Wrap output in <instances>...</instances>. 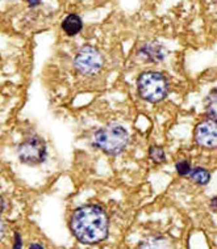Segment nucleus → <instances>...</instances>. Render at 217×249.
<instances>
[{
    "mask_svg": "<svg viewBox=\"0 0 217 249\" xmlns=\"http://www.w3.org/2000/svg\"><path fill=\"white\" fill-rule=\"evenodd\" d=\"M71 231L84 244H98L108 235V216L95 205L77 209L71 216Z\"/></svg>",
    "mask_w": 217,
    "mask_h": 249,
    "instance_id": "obj_1",
    "label": "nucleus"
},
{
    "mask_svg": "<svg viewBox=\"0 0 217 249\" xmlns=\"http://www.w3.org/2000/svg\"><path fill=\"white\" fill-rule=\"evenodd\" d=\"M128 144V131L122 126L109 124L94 135V146L108 155L120 154Z\"/></svg>",
    "mask_w": 217,
    "mask_h": 249,
    "instance_id": "obj_2",
    "label": "nucleus"
},
{
    "mask_svg": "<svg viewBox=\"0 0 217 249\" xmlns=\"http://www.w3.org/2000/svg\"><path fill=\"white\" fill-rule=\"evenodd\" d=\"M138 93L149 103H158L167 95V82L163 75L158 72H145L138 77L137 82Z\"/></svg>",
    "mask_w": 217,
    "mask_h": 249,
    "instance_id": "obj_3",
    "label": "nucleus"
},
{
    "mask_svg": "<svg viewBox=\"0 0 217 249\" xmlns=\"http://www.w3.org/2000/svg\"><path fill=\"white\" fill-rule=\"evenodd\" d=\"M19 159L25 164H39L46 158V147L41 138L31 137L19 146Z\"/></svg>",
    "mask_w": 217,
    "mask_h": 249,
    "instance_id": "obj_4",
    "label": "nucleus"
},
{
    "mask_svg": "<svg viewBox=\"0 0 217 249\" xmlns=\"http://www.w3.org/2000/svg\"><path fill=\"white\" fill-rule=\"evenodd\" d=\"M103 66V58L95 48L84 46L79 50L78 55L75 56V67L79 72L84 75L96 73Z\"/></svg>",
    "mask_w": 217,
    "mask_h": 249,
    "instance_id": "obj_5",
    "label": "nucleus"
},
{
    "mask_svg": "<svg viewBox=\"0 0 217 249\" xmlns=\"http://www.w3.org/2000/svg\"><path fill=\"white\" fill-rule=\"evenodd\" d=\"M197 144L205 148H217V121L208 120L197 124L195 130Z\"/></svg>",
    "mask_w": 217,
    "mask_h": 249,
    "instance_id": "obj_6",
    "label": "nucleus"
},
{
    "mask_svg": "<svg viewBox=\"0 0 217 249\" xmlns=\"http://www.w3.org/2000/svg\"><path fill=\"white\" fill-rule=\"evenodd\" d=\"M82 20L77 15H69L67 18L62 21V29L67 36L78 35L82 30Z\"/></svg>",
    "mask_w": 217,
    "mask_h": 249,
    "instance_id": "obj_7",
    "label": "nucleus"
},
{
    "mask_svg": "<svg viewBox=\"0 0 217 249\" xmlns=\"http://www.w3.org/2000/svg\"><path fill=\"white\" fill-rule=\"evenodd\" d=\"M190 175H191L192 181L199 185L208 184L209 180H211V175L204 168H195V169H192Z\"/></svg>",
    "mask_w": 217,
    "mask_h": 249,
    "instance_id": "obj_8",
    "label": "nucleus"
},
{
    "mask_svg": "<svg viewBox=\"0 0 217 249\" xmlns=\"http://www.w3.org/2000/svg\"><path fill=\"white\" fill-rule=\"evenodd\" d=\"M207 113L212 120L217 121V92H212L207 101Z\"/></svg>",
    "mask_w": 217,
    "mask_h": 249,
    "instance_id": "obj_9",
    "label": "nucleus"
},
{
    "mask_svg": "<svg viewBox=\"0 0 217 249\" xmlns=\"http://www.w3.org/2000/svg\"><path fill=\"white\" fill-rule=\"evenodd\" d=\"M149 155H150L153 161H156V163H163L166 159L165 152H163L161 147H152L150 151H149Z\"/></svg>",
    "mask_w": 217,
    "mask_h": 249,
    "instance_id": "obj_10",
    "label": "nucleus"
},
{
    "mask_svg": "<svg viewBox=\"0 0 217 249\" xmlns=\"http://www.w3.org/2000/svg\"><path fill=\"white\" fill-rule=\"evenodd\" d=\"M177 171L180 176H186L188 173H191V164L188 163L187 160H182V161H179L177 164Z\"/></svg>",
    "mask_w": 217,
    "mask_h": 249,
    "instance_id": "obj_11",
    "label": "nucleus"
},
{
    "mask_svg": "<svg viewBox=\"0 0 217 249\" xmlns=\"http://www.w3.org/2000/svg\"><path fill=\"white\" fill-rule=\"evenodd\" d=\"M15 237H16L15 248H20V247H21V245H22V243H21V240H20V236H19V233H16V235H15Z\"/></svg>",
    "mask_w": 217,
    "mask_h": 249,
    "instance_id": "obj_12",
    "label": "nucleus"
},
{
    "mask_svg": "<svg viewBox=\"0 0 217 249\" xmlns=\"http://www.w3.org/2000/svg\"><path fill=\"white\" fill-rule=\"evenodd\" d=\"M26 1L31 7H36V5H39L41 3V0H26Z\"/></svg>",
    "mask_w": 217,
    "mask_h": 249,
    "instance_id": "obj_13",
    "label": "nucleus"
},
{
    "mask_svg": "<svg viewBox=\"0 0 217 249\" xmlns=\"http://www.w3.org/2000/svg\"><path fill=\"white\" fill-rule=\"evenodd\" d=\"M31 248H42V245H37V244H33V245H31Z\"/></svg>",
    "mask_w": 217,
    "mask_h": 249,
    "instance_id": "obj_14",
    "label": "nucleus"
}]
</instances>
